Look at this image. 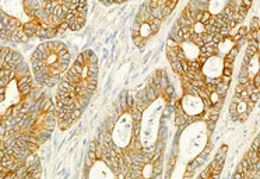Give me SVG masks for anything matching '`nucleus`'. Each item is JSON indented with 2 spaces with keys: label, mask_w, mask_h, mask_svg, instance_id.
<instances>
[{
  "label": "nucleus",
  "mask_w": 260,
  "mask_h": 179,
  "mask_svg": "<svg viewBox=\"0 0 260 179\" xmlns=\"http://www.w3.org/2000/svg\"><path fill=\"white\" fill-rule=\"evenodd\" d=\"M211 18V14H210V11H203L202 13V24H207L209 23V20Z\"/></svg>",
  "instance_id": "obj_12"
},
{
  "label": "nucleus",
  "mask_w": 260,
  "mask_h": 179,
  "mask_svg": "<svg viewBox=\"0 0 260 179\" xmlns=\"http://www.w3.org/2000/svg\"><path fill=\"white\" fill-rule=\"evenodd\" d=\"M209 99H210V104H211V106H213V105H216V104H218L220 102V101H221L222 98L220 95H218V94H217L216 91H214V92H211V94H209Z\"/></svg>",
  "instance_id": "obj_6"
},
{
  "label": "nucleus",
  "mask_w": 260,
  "mask_h": 179,
  "mask_svg": "<svg viewBox=\"0 0 260 179\" xmlns=\"http://www.w3.org/2000/svg\"><path fill=\"white\" fill-rule=\"evenodd\" d=\"M172 66V69H173V71L176 73V74H179V76H182L183 74V70H182V66H180V62H172L171 63Z\"/></svg>",
  "instance_id": "obj_7"
},
{
  "label": "nucleus",
  "mask_w": 260,
  "mask_h": 179,
  "mask_svg": "<svg viewBox=\"0 0 260 179\" xmlns=\"http://www.w3.org/2000/svg\"><path fill=\"white\" fill-rule=\"evenodd\" d=\"M242 178H243V173H239V172H235L234 176H232V179H242Z\"/></svg>",
  "instance_id": "obj_16"
},
{
  "label": "nucleus",
  "mask_w": 260,
  "mask_h": 179,
  "mask_svg": "<svg viewBox=\"0 0 260 179\" xmlns=\"http://www.w3.org/2000/svg\"><path fill=\"white\" fill-rule=\"evenodd\" d=\"M227 91H228V85H225V84H222V83H220L216 87V92L221 97V98H225V95H227Z\"/></svg>",
  "instance_id": "obj_4"
},
{
  "label": "nucleus",
  "mask_w": 260,
  "mask_h": 179,
  "mask_svg": "<svg viewBox=\"0 0 260 179\" xmlns=\"http://www.w3.org/2000/svg\"><path fill=\"white\" fill-rule=\"evenodd\" d=\"M229 112H231V115L236 113V104L235 102H232L231 105H229Z\"/></svg>",
  "instance_id": "obj_15"
},
{
  "label": "nucleus",
  "mask_w": 260,
  "mask_h": 179,
  "mask_svg": "<svg viewBox=\"0 0 260 179\" xmlns=\"http://www.w3.org/2000/svg\"><path fill=\"white\" fill-rule=\"evenodd\" d=\"M207 59H209V56L206 55V53H199V56H197V59H196V62L200 66H203L206 62H207Z\"/></svg>",
  "instance_id": "obj_9"
},
{
  "label": "nucleus",
  "mask_w": 260,
  "mask_h": 179,
  "mask_svg": "<svg viewBox=\"0 0 260 179\" xmlns=\"http://www.w3.org/2000/svg\"><path fill=\"white\" fill-rule=\"evenodd\" d=\"M148 27H150V30H151V35H154V34H157L159 30V27H161V21L159 20H155V18H151L148 23Z\"/></svg>",
  "instance_id": "obj_2"
},
{
  "label": "nucleus",
  "mask_w": 260,
  "mask_h": 179,
  "mask_svg": "<svg viewBox=\"0 0 260 179\" xmlns=\"http://www.w3.org/2000/svg\"><path fill=\"white\" fill-rule=\"evenodd\" d=\"M235 172H239V173H243V168H242V165L239 164V165L236 166V169H235Z\"/></svg>",
  "instance_id": "obj_17"
},
{
  "label": "nucleus",
  "mask_w": 260,
  "mask_h": 179,
  "mask_svg": "<svg viewBox=\"0 0 260 179\" xmlns=\"http://www.w3.org/2000/svg\"><path fill=\"white\" fill-rule=\"evenodd\" d=\"M257 30H259V17H254L252 20V24H250L249 31H257Z\"/></svg>",
  "instance_id": "obj_11"
},
{
  "label": "nucleus",
  "mask_w": 260,
  "mask_h": 179,
  "mask_svg": "<svg viewBox=\"0 0 260 179\" xmlns=\"http://www.w3.org/2000/svg\"><path fill=\"white\" fill-rule=\"evenodd\" d=\"M222 76H224V77H231V76H232V67H224V70H222Z\"/></svg>",
  "instance_id": "obj_14"
},
{
  "label": "nucleus",
  "mask_w": 260,
  "mask_h": 179,
  "mask_svg": "<svg viewBox=\"0 0 260 179\" xmlns=\"http://www.w3.org/2000/svg\"><path fill=\"white\" fill-rule=\"evenodd\" d=\"M259 143H260V139H259V136H257V137L253 140V144H252V148H250V150H253V151H257V153H259Z\"/></svg>",
  "instance_id": "obj_13"
},
{
  "label": "nucleus",
  "mask_w": 260,
  "mask_h": 179,
  "mask_svg": "<svg viewBox=\"0 0 260 179\" xmlns=\"http://www.w3.org/2000/svg\"><path fill=\"white\" fill-rule=\"evenodd\" d=\"M238 52H239V49H238L236 46H234V48L227 53V56L224 58V60H225V62H229V63H234V60H235V58H236V55H238Z\"/></svg>",
  "instance_id": "obj_3"
},
{
  "label": "nucleus",
  "mask_w": 260,
  "mask_h": 179,
  "mask_svg": "<svg viewBox=\"0 0 260 179\" xmlns=\"http://www.w3.org/2000/svg\"><path fill=\"white\" fill-rule=\"evenodd\" d=\"M259 98H260V91H253V92H250V94H249V99H250V101H253L254 104L259 102Z\"/></svg>",
  "instance_id": "obj_10"
},
{
  "label": "nucleus",
  "mask_w": 260,
  "mask_h": 179,
  "mask_svg": "<svg viewBox=\"0 0 260 179\" xmlns=\"http://www.w3.org/2000/svg\"><path fill=\"white\" fill-rule=\"evenodd\" d=\"M245 158L249 161L250 166H252V165H256V164H259V153H257V151L249 150V151H247V154L245 155Z\"/></svg>",
  "instance_id": "obj_1"
},
{
  "label": "nucleus",
  "mask_w": 260,
  "mask_h": 179,
  "mask_svg": "<svg viewBox=\"0 0 260 179\" xmlns=\"http://www.w3.org/2000/svg\"><path fill=\"white\" fill-rule=\"evenodd\" d=\"M133 41H134V45H136V46H139V48H143V45L147 42V39L141 38L140 35H134V37H133Z\"/></svg>",
  "instance_id": "obj_8"
},
{
  "label": "nucleus",
  "mask_w": 260,
  "mask_h": 179,
  "mask_svg": "<svg viewBox=\"0 0 260 179\" xmlns=\"http://www.w3.org/2000/svg\"><path fill=\"white\" fill-rule=\"evenodd\" d=\"M192 30H193V34H196V35H203L204 24H202V23H194V24L192 25Z\"/></svg>",
  "instance_id": "obj_5"
}]
</instances>
